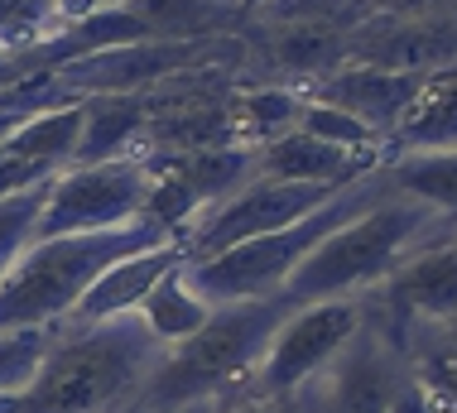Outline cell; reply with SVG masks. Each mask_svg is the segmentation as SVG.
Here are the masks:
<instances>
[{"instance_id":"obj_16","label":"cell","mask_w":457,"mask_h":413,"mask_svg":"<svg viewBox=\"0 0 457 413\" xmlns=\"http://www.w3.org/2000/svg\"><path fill=\"white\" fill-rule=\"evenodd\" d=\"M207 318H212V303H207V298H197V293L188 289L183 265L169 269L164 279L150 289V298L140 303V322L154 332V342H164V346L188 342V336L203 327Z\"/></svg>"},{"instance_id":"obj_14","label":"cell","mask_w":457,"mask_h":413,"mask_svg":"<svg viewBox=\"0 0 457 413\" xmlns=\"http://www.w3.org/2000/svg\"><path fill=\"white\" fill-rule=\"evenodd\" d=\"M78 135H82V102H72V106H54V111H34V116H24L0 149L24 159V164L63 173L72 164Z\"/></svg>"},{"instance_id":"obj_28","label":"cell","mask_w":457,"mask_h":413,"mask_svg":"<svg viewBox=\"0 0 457 413\" xmlns=\"http://www.w3.org/2000/svg\"><path fill=\"white\" fill-rule=\"evenodd\" d=\"M126 0H54V15H68V20H87L96 10H116Z\"/></svg>"},{"instance_id":"obj_22","label":"cell","mask_w":457,"mask_h":413,"mask_svg":"<svg viewBox=\"0 0 457 413\" xmlns=\"http://www.w3.org/2000/svg\"><path fill=\"white\" fill-rule=\"evenodd\" d=\"M44 187H29V193H15V197L0 202V279H5V269L15 265L20 250L34 241V221H39V207H44Z\"/></svg>"},{"instance_id":"obj_27","label":"cell","mask_w":457,"mask_h":413,"mask_svg":"<svg viewBox=\"0 0 457 413\" xmlns=\"http://www.w3.org/2000/svg\"><path fill=\"white\" fill-rule=\"evenodd\" d=\"M386 413H438V404L428 399V390L414 380V375H404V384L395 390V399H390Z\"/></svg>"},{"instance_id":"obj_12","label":"cell","mask_w":457,"mask_h":413,"mask_svg":"<svg viewBox=\"0 0 457 413\" xmlns=\"http://www.w3.org/2000/svg\"><path fill=\"white\" fill-rule=\"evenodd\" d=\"M255 173L261 178H279V183H323V187H342L352 178H361V164L347 154V149L318 140V135L289 130L279 140L265 145V154L255 159Z\"/></svg>"},{"instance_id":"obj_32","label":"cell","mask_w":457,"mask_h":413,"mask_svg":"<svg viewBox=\"0 0 457 413\" xmlns=\"http://www.w3.org/2000/svg\"><path fill=\"white\" fill-rule=\"evenodd\" d=\"M241 5H261V0H241Z\"/></svg>"},{"instance_id":"obj_23","label":"cell","mask_w":457,"mask_h":413,"mask_svg":"<svg viewBox=\"0 0 457 413\" xmlns=\"http://www.w3.org/2000/svg\"><path fill=\"white\" fill-rule=\"evenodd\" d=\"M414 380L428 390V399L438 404V413H457V346H448V342L424 346Z\"/></svg>"},{"instance_id":"obj_18","label":"cell","mask_w":457,"mask_h":413,"mask_svg":"<svg viewBox=\"0 0 457 413\" xmlns=\"http://www.w3.org/2000/svg\"><path fill=\"white\" fill-rule=\"evenodd\" d=\"M241 0H126L135 20L154 34V39H197L212 24H221Z\"/></svg>"},{"instance_id":"obj_11","label":"cell","mask_w":457,"mask_h":413,"mask_svg":"<svg viewBox=\"0 0 457 413\" xmlns=\"http://www.w3.org/2000/svg\"><path fill=\"white\" fill-rule=\"evenodd\" d=\"M386 303L400 318H414L424 327H443L457 318V241L424 245L386 279Z\"/></svg>"},{"instance_id":"obj_2","label":"cell","mask_w":457,"mask_h":413,"mask_svg":"<svg viewBox=\"0 0 457 413\" xmlns=\"http://www.w3.org/2000/svg\"><path fill=\"white\" fill-rule=\"evenodd\" d=\"M284 298L265 303H227L212 308V318L197 327L188 342L169 346L145 390L135 394L126 413H188V409H217L237 384H251L265 360L270 336L289 318Z\"/></svg>"},{"instance_id":"obj_24","label":"cell","mask_w":457,"mask_h":413,"mask_svg":"<svg viewBox=\"0 0 457 413\" xmlns=\"http://www.w3.org/2000/svg\"><path fill=\"white\" fill-rule=\"evenodd\" d=\"M299 111H303V102H294L289 92H251L241 102L245 125H251V130H261V135H270V140L299 130Z\"/></svg>"},{"instance_id":"obj_10","label":"cell","mask_w":457,"mask_h":413,"mask_svg":"<svg viewBox=\"0 0 457 413\" xmlns=\"http://www.w3.org/2000/svg\"><path fill=\"white\" fill-rule=\"evenodd\" d=\"M183 260H188V255H183V241H164L154 250H140V255L116 260V265H111L102 279L78 298V308H72L68 322H58V327H96V322L140 312V303L150 298V289L164 279L169 269H179Z\"/></svg>"},{"instance_id":"obj_31","label":"cell","mask_w":457,"mask_h":413,"mask_svg":"<svg viewBox=\"0 0 457 413\" xmlns=\"http://www.w3.org/2000/svg\"><path fill=\"white\" fill-rule=\"evenodd\" d=\"M188 413H212V409H188Z\"/></svg>"},{"instance_id":"obj_30","label":"cell","mask_w":457,"mask_h":413,"mask_svg":"<svg viewBox=\"0 0 457 413\" xmlns=\"http://www.w3.org/2000/svg\"><path fill=\"white\" fill-rule=\"evenodd\" d=\"M438 342H448V346H457V318H453V322H443V327H438Z\"/></svg>"},{"instance_id":"obj_15","label":"cell","mask_w":457,"mask_h":413,"mask_svg":"<svg viewBox=\"0 0 457 413\" xmlns=\"http://www.w3.org/2000/svg\"><path fill=\"white\" fill-rule=\"evenodd\" d=\"M400 140L414 145L419 154L457 149V78L424 82L400 111Z\"/></svg>"},{"instance_id":"obj_19","label":"cell","mask_w":457,"mask_h":413,"mask_svg":"<svg viewBox=\"0 0 457 413\" xmlns=\"http://www.w3.org/2000/svg\"><path fill=\"white\" fill-rule=\"evenodd\" d=\"M395 193H410L428 202L438 217H457V149H438V154H414L390 173Z\"/></svg>"},{"instance_id":"obj_20","label":"cell","mask_w":457,"mask_h":413,"mask_svg":"<svg viewBox=\"0 0 457 413\" xmlns=\"http://www.w3.org/2000/svg\"><path fill=\"white\" fill-rule=\"evenodd\" d=\"M54 327H24V332H0V394H20L39 375Z\"/></svg>"},{"instance_id":"obj_5","label":"cell","mask_w":457,"mask_h":413,"mask_svg":"<svg viewBox=\"0 0 457 413\" xmlns=\"http://www.w3.org/2000/svg\"><path fill=\"white\" fill-rule=\"evenodd\" d=\"M386 193L376 173H361L332 197L328 207H318L313 217L294 221L284 231L255 235V241H241L231 250H221L212 260H197V265H183V279L197 298H207L212 308L227 303H265V298H279L289 274L323 245V235H332L342 221H352L361 207H370Z\"/></svg>"},{"instance_id":"obj_29","label":"cell","mask_w":457,"mask_h":413,"mask_svg":"<svg viewBox=\"0 0 457 413\" xmlns=\"http://www.w3.org/2000/svg\"><path fill=\"white\" fill-rule=\"evenodd\" d=\"M227 413H303V409H294V399H251V404H237Z\"/></svg>"},{"instance_id":"obj_7","label":"cell","mask_w":457,"mask_h":413,"mask_svg":"<svg viewBox=\"0 0 457 413\" xmlns=\"http://www.w3.org/2000/svg\"><path fill=\"white\" fill-rule=\"evenodd\" d=\"M366 327V298H328V303H303L279 322L270 336L265 360L255 370V390L261 399H299L303 384H313L342 346Z\"/></svg>"},{"instance_id":"obj_8","label":"cell","mask_w":457,"mask_h":413,"mask_svg":"<svg viewBox=\"0 0 457 413\" xmlns=\"http://www.w3.org/2000/svg\"><path fill=\"white\" fill-rule=\"evenodd\" d=\"M342 187H347V183H342ZM342 187L279 183V178H261V173H255L251 183H241L237 193H231L227 202L203 221V231L183 245V255H193V265H197V260H212V255H221V250H231L241 241L284 231V227H294V221L313 217L318 207H328Z\"/></svg>"},{"instance_id":"obj_26","label":"cell","mask_w":457,"mask_h":413,"mask_svg":"<svg viewBox=\"0 0 457 413\" xmlns=\"http://www.w3.org/2000/svg\"><path fill=\"white\" fill-rule=\"evenodd\" d=\"M48 178H54V169H39V164H24V159L5 154L0 149V202L15 193H29V187H44Z\"/></svg>"},{"instance_id":"obj_3","label":"cell","mask_w":457,"mask_h":413,"mask_svg":"<svg viewBox=\"0 0 457 413\" xmlns=\"http://www.w3.org/2000/svg\"><path fill=\"white\" fill-rule=\"evenodd\" d=\"M443 227V217L410 193H380L352 221H342L323 245L303 260L284 284V303H328V298H366L390 279L410 255L428 245V235Z\"/></svg>"},{"instance_id":"obj_4","label":"cell","mask_w":457,"mask_h":413,"mask_svg":"<svg viewBox=\"0 0 457 413\" xmlns=\"http://www.w3.org/2000/svg\"><path fill=\"white\" fill-rule=\"evenodd\" d=\"M169 231L150 217H135L111 231H82V235H48L29 241L15 255V265L0 279V332L24 327H58L78 298L92 289L102 274L126 255L164 245Z\"/></svg>"},{"instance_id":"obj_25","label":"cell","mask_w":457,"mask_h":413,"mask_svg":"<svg viewBox=\"0 0 457 413\" xmlns=\"http://www.w3.org/2000/svg\"><path fill=\"white\" fill-rule=\"evenodd\" d=\"M54 15V0H0V54L39 39V29Z\"/></svg>"},{"instance_id":"obj_17","label":"cell","mask_w":457,"mask_h":413,"mask_svg":"<svg viewBox=\"0 0 457 413\" xmlns=\"http://www.w3.org/2000/svg\"><path fill=\"white\" fill-rule=\"evenodd\" d=\"M424 82L395 78V72H347V78H337V87H332V106L352 111L356 120H366L376 130L380 116H400L410 106V96Z\"/></svg>"},{"instance_id":"obj_21","label":"cell","mask_w":457,"mask_h":413,"mask_svg":"<svg viewBox=\"0 0 457 413\" xmlns=\"http://www.w3.org/2000/svg\"><path fill=\"white\" fill-rule=\"evenodd\" d=\"M299 130L303 135H318V140L347 149V154H356V149H370L376 145V130H370L366 120H356L352 111L332 106V102H308L299 111Z\"/></svg>"},{"instance_id":"obj_9","label":"cell","mask_w":457,"mask_h":413,"mask_svg":"<svg viewBox=\"0 0 457 413\" xmlns=\"http://www.w3.org/2000/svg\"><path fill=\"white\" fill-rule=\"evenodd\" d=\"M390 351L395 346H386V336H370L361 327L313 380V399L303 413H386L395 390L404 384V370Z\"/></svg>"},{"instance_id":"obj_13","label":"cell","mask_w":457,"mask_h":413,"mask_svg":"<svg viewBox=\"0 0 457 413\" xmlns=\"http://www.w3.org/2000/svg\"><path fill=\"white\" fill-rule=\"evenodd\" d=\"M140 130H145V96H87L72 164H111V159L126 154Z\"/></svg>"},{"instance_id":"obj_6","label":"cell","mask_w":457,"mask_h":413,"mask_svg":"<svg viewBox=\"0 0 457 413\" xmlns=\"http://www.w3.org/2000/svg\"><path fill=\"white\" fill-rule=\"evenodd\" d=\"M150 187H154V169L140 164V159L72 164V169H63V173L48 178L39 221H34V241L126 227V221L145 217Z\"/></svg>"},{"instance_id":"obj_1","label":"cell","mask_w":457,"mask_h":413,"mask_svg":"<svg viewBox=\"0 0 457 413\" xmlns=\"http://www.w3.org/2000/svg\"><path fill=\"white\" fill-rule=\"evenodd\" d=\"M164 351L140 312L96 327H54L39 375L20 394H5V413H126Z\"/></svg>"}]
</instances>
